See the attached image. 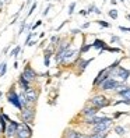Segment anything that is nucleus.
I'll return each instance as SVG.
<instances>
[{
  "instance_id": "f257e3e1",
  "label": "nucleus",
  "mask_w": 130,
  "mask_h": 138,
  "mask_svg": "<svg viewBox=\"0 0 130 138\" xmlns=\"http://www.w3.org/2000/svg\"><path fill=\"white\" fill-rule=\"evenodd\" d=\"M89 105L98 107V109H104V107H108L112 105V102L109 101V98H106L104 93H98V95H94L91 99H89Z\"/></svg>"
},
{
  "instance_id": "f03ea898",
  "label": "nucleus",
  "mask_w": 130,
  "mask_h": 138,
  "mask_svg": "<svg viewBox=\"0 0 130 138\" xmlns=\"http://www.w3.org/2000/svg\"><path fill=\"white\" fill-rule=\"evenodd\" d=\"M122 82L123 81H119V80H116V78H113V77H109L108 80H105L101 85L98 87V89H101V91H112L113 92Z\"/></svg>"
},
{
  "instance_id": "7ed1b4c3",
  "label": "nucleus",
  "mask_w": 130,
  "mask_h": 138,
  "mask_svg": "<svg viewBox=\"0 0 130 138\" xmlns=\"http://www.w3.org/2000/svg\"><path fill=\"white\" fill-rule=\"evenodd\" d=\"M109 77H112V73H111V70H109L108 67L102 68V70L97 74V77L94 78V81H92V87L95 88V89H98V87L101 85V84H102L105 80H108Z\"/></svg>"
},
{
  "instance_id": "20e7f679",
  "label": "nucleus",
  "mask_w": 130,
  "mask_h": 138,
  "mask_svg": "<svg viewBox=\"0 0 130 138\" xmlns=\"http://www.w3.org/2000/svg\"><path fill=\"white\" fill-rule=\"evenodd\" d=\"M111 73H112V77H113V78H116V80H119V81H123V82H126L129 78H130V70L124 68L123 66L116 67V68H115V70H112Z\"/></svg>"
},
{
  "instance_id": "39448f33",
  "label": "nucleus",
  "mask_w": 130,
  "mask_h": 138,
  "mask_svg": "<svg viewBox=\"0 0 130 138\" xmlns=\"http://www.w3.org/2000/svg\"><path fill=\"white\" fill-rule=\"evenodd\" d=\"M7 102H8V103H11L13 106H16L17 109H20V110L23 109V105H21V99H20V95H17L16 89H13V88L7 92Z\"/></svg>"
},
{
  "instance_id": "423d86ee",
  "label": "nucleus",
  "mask_w": 130,
  "mask_h": 138,
  "mask_svg": "<svg viewBox=\"0 0 130 138\" xmlns=\"http://www.w3.org/2000/svg\"><path fill=\"white\" fill-rule=\"evenodd\" d=\"M31 135H32V130H31V127L28 126V123L20 124V127L17 129V132H16L17 138H31Z\"/></svg>"
},
{
  "instance_id": "0eeeda50",
  "label": "nucleus",
  "mask_w": 130,
  "mask_h": 138,
  "mask_svg": "<svg viewBox=\"0 0 130 138\" xmlns=\"http://www.w3.org/2000/svg\"><path fill=\"white\" fill-rule=\"evenodd\" d=\"M34 117H35V110L31 106H27V107H23L21 109V119L24 123H32Z\"/></svg>"
},
{
  "instance_id": "6e6552de",
  "label": "nucleus",
  "mask_w": 130,
  "mask_h": 138,
  "mask_svg": "<svg viewBox=\"0 0 130 138\" xmlns=\"http://www.w3.org/2000/svg\"><path fill=\"white\" fill-rule=\"evenodd\" d=\"M112 123H113V120L98 123V124L92 126V132H105V131H109V127L112 126Z\"/></svg>"
},
{
  "instance_id": "1a4fd4ad",
  "label": "nucleus",
  "mask_w": 130,
  "mask_h": 138,
  "mask_svg": "<svg viewBox=\"0 0 130 138\" xmlns=\"http://www.w3.org/2000/svg\"><path fill=\"white\" fill-rule=\"evenodd\" d=\"M23 75L25 77L28 81H34L35 78L38 77V73L32 70V68H31V64H27L25 67H24V70H23Z\"/></svg>"
},
{
  "instance_id": "9d476101",
  "label": "nucleus",
  "mask_w": 130,
  "mask_h": 138,
  "mask_svg": "<svg viewBox=\"0 0 130 138\" xmlns=\"http://www.w3.org/2000/svg\"><path fill=\"white\" fill-rule=\"evenodd\" d=\"M20 127V124L17 121H14V120H10L8 121V124H7V129H6V135L10 138V137H13V135H16V132H17V129Z\"/></svg>"
},
{
  "instance_id": "9b49d317",
  "label": "nucleus",
  "mask_w": 130,
  "mask_h": 138,
  "mask_svg": "<svg viewBox=\"0 0 130 138\" xmlns=\"http://www.w3.org/2000/svg\"><path fill=\"white\" fill-rule=\"evenodd\" d=\"M101 110V109H98V107L95 106H92V105H87L86 107H83V110H81V115L84 117H88V116H95L98 115V112Z\"/></svg>"
},
{
  "instance_id": "f8f14e48",
  "label": "nucleus",
  "mask_w": 130,
  "mask_h": 138,
  "mask_svg": "<svg viewBox=\"0 0 130 138\" xmlns=\"http://www.w3.org/2000/svg\"><path fill=\"white\" fill-rule=\"evenodd\" d=\"M92 60H94V57H92V59H86V60L80 57L78 60L76 61V63H77V66H78V74H80V73H83L84 70H86L87 66L89 64V63H92Z\"/></svg>"
},
{
  "instance_id": "ddd939ff",
  "label": "nucleus",
  "mask_w": 130,
  "mask_h": 138,
  "mask_svg": "<svg viewBox=\"0 0 130 138\" xmlns=\"http://www.w3.org/2000/svg\"><path fill=\"white\" fill-rule=\"evenodd\" d=\"M38 91H35V89H32V88H29L28 91H25V96H27V99H28V102L29 103H35L38 101Z\"/></svg>"
},
{
  "instance_id": "4468645a",
  "label": "nucleus",
  "mask_w": 130,
  "mask_h": 138,
  "mask_svg": "<svg viewBox=\"0 0 130 138\" xmlns=\"http://www.w3.org/2000/svg\"><path fill=\"white\" fill-rule=\"evenodd\" d=\"M53 55V50L51 47L45 49V53H43V64L45 67H49V64H51V57Z\"/></svg>"
},
{
  "instance_id": "2eb2a0df",
  "label": "nucleus",
  "mask_w": 130,
  "mask_h": 138,
  "mask_svg": "<svg viewBox=\"0 0 130 138\" xmlns=\"http://www.w3.org/2000/svg\"><path fill=\"white\" fill-rule=\"evenodd\" d=\"M106 46H108V43L105 42L104 39H98V38H97L95 41L92 42V47H94V49H98V50H102V49L106 47Z\"/></svg>"
},
{
  "instance_id": "dca6fc26",
  "label": "nucleus",
  "mask_w": 130,
  "mask_h": 138,
  "mask_svg": "<svg viewBox=\"0 0 130 138\" xmlns=\"http://www.w3.org/2000/svg\"><path fill=\"white\" fill-rule=\"evenodd\" d=\"M18 82L21 84V87H23V89H24V91H28L29 88H31V87H29V82H31V81H28L27 78L23 75V73L20 74V77H18Z\"/></svg>"
},
{
  "instance_id": "f3484780",
  "label": "nucleus",
  "mask_w": 130,
  "mask_h": 138,
  "mask_svg": "<svg viewBox=\"0 0 130 138\" xmlns=\"http://www.w3.org/2000/svg\"><path fill=\"white\" fill-rule=\"evenodd\" d=\"M84 135L77 130H69L66 131V138H83Z\"/></svg>"
},
{
  "instance_id": "a211bd4d",
  "label": "nucleus",
  "mask_w": 130,
  "mask_h": 138,
  "mask_svg": "<svg viewBox=\"0 0 130 138\" xmlns=\"http://www.w3.org/2000/svg\"><path fill=\"white\" fill-rule=\"evenodd\" d=\"M104 52H109V53H122L123 50L120 47H113V46H106V47H104L102 50H99V55H102Z\"/></svg>"
},
{
  "instance_id": "6ab92c4d",
  "label": "nucleus",
  "mask_w": 130,
  "mask_h": 138,
  "mask_svg": "<svg viewBox=\"0 0 130 138\" xmlns=\"http://www.w3.org/2000/svg\"><path fill=\"white\" fill-rule=\"evenodd\" d=\"M112 105L113 106H118V105H130V99H129V98H122V99H119V101H115Z\"/></svg>"
},
{
  "instance_id": "aec40b11",
  "label": "nucleus",
  "mask_w": 130,
  "mask_h": 138,
  "mask_svg": "<svg viewBox=\"0 0 130 138\" xmlns=\"http://www.w3.org/2000/svg\"><path fill=\"white\" fill-rule=\"evenodd\" d=\"M89 49H92V43H84V45L80 47V53H81V55H84V53H87Z\"/></svg>"
},
{
  "instance_id": "412c9836",
  "label": "nucleus",
  "mask_w": 130,
  "mask_h": 138,
  "mask_svg": "<svg viewBox=\"0 0 130 138\" xmlns=\"http://www.w3.org/2000/svg\"><path fill=\"white\" fill-rule=\"evenodd\" d=\"M113 131L116 132L118 135H124V132H126V129H124L123 126H115Z\"/></svg>"
},
{
  "instance_id": "4be33fe9",
  "label": "nucleus",
  "mask_w": 130,
  "mask_h": 138,
  "mask_svg": "<svg viewBox=\"0 0 130 138\" xmlns=\"http://www.w3.org/2000/svg\"><path fill=\"white\" fill-rule=\"evenodd\" d=\"M120 63H122V59H116V60H115L113 63H111V64L108 66V68L112 71V70H115L116 67H119V64H120Z\"/></svg>"
},
{
  "instance_id": "5701e85b",
  "label": "nucleus",
  "mask_w": 130,
  "mask_h": 138,
  "mask_svg": "<svg viewBox=\"0 0 130 138\" xmlns=\"http://www.w3.org/2000/svg\"><path fill=\"white\" fill-rule=\"evenodd\" d=\"M108 16L111 17L112 20H118V16H119V13H118V10L116 8H111L108 11Z\"/></svg>"
},
{
  "instance_id": "b1692460",
  "label": "nucleus",
  "mask_w": 130,
  "mask_h": 138,
  "mask_svg": "<svg viewBox=\"0 0 130 138\" xmlns=\"http://www.w3.org/2000/svg\"><path fill=\"white\" fill-rule=\"evenodd\" d=\"M76 6H77V3H76V2H71V3L69 4V10H67V14H69V16H73V14H74Z\"/></svg>"
},
{
  "instance_id": "393cba45",
  "label": "nucleus",
  "mask_w": 130,
  "mask_h": 138,
  "mask_svg": "<svg viewBox=\"0 0 130 138\" xmlns=\"http://www.w3.org/2000/svg\"><path fill=\"white\" fill-rule=\"evenodd\" d=\"M4 120H6V119H4L3 113H0V126H2V130H3V132H6L7 124H6V121H4Z\"/></svg>"
},
{
  "instance_id": "a878e982",
  "label": "nucleus",
  "mask_w": 130,
  "mask_h": 138,
  "mask_svg": "<svg viewBox=\"0 0 130 138\" xmlns=\"http://www.w3.org/2000/svg\"><path fill=\"white\" fill-rule=\"evenodd\" d=\"M95 22L98 24L99 27H102V28H111V24L106 22V21H104V20H97Z\"/></svg>"
},
{
  "instance_id": "bb28decb",
  "label": "nucleus",
  "mask_w": 130,
  "mask_h": 138,
  "mask_svg": "<svg viewBox=\"0 0 130 138\" xmlns=\"http://www.w3.org/2000/svg\"><path fill=\"white\" fill-rule=\"evenodd\" d=\"M20 52H21V46H16V47H14L13 50H11V53H10V56H13V57H17Z\"/></svg>"
},
{
  "instance_id": "cd10ccee",
  "label": "nucleus",
  "mask_w": 130,
  "mask_h": 138,
  "mask_svg": "<svg viewBox=\"0 0 130 138\" xmlns=\"http://www.w3.org/2000/svg\"><path fill=\"white\" fill-rule=\"evenodd\" d=\"M6 71H7V63L4 61V63H2V66H0V77H3L4 74H6Z\"/></svg>"
},
{
  "instance_id": "c85d7f7f",
  "label": "nucleus",
  "mask_w": 130,
  "mask_h": 138,
  "mask_svg": "<svg viewBox=\"0 0 130 138\" xmlns=\"http://www.w3.org/2000/svg\"><path fill=\"white\" fill-rule=\"evenodd\" d=\"M95 8H97V6H95V4H89V6L87 7V13L88 14H91V13H94V11H95Z\"/></svg>"
},
{
  "instance_id": "c756f323",
  "label": "nucleus",
  "mask_w": 130,
  "mask_h": 138,
  "mask_svg": "<svg viewBox=\"0 0 130 138\" xmlns=\"http://www.w3.org/2000/svg\"><path fill=\"white\" fill-rule=\"evenodd\" d=\"M111 43H120V38L116 35H111Z\"/></svg>"
},
{
  "instance_id": "7c9ffc66",
  "label": "nucleus",
  "mask_w": 130,
  "mask_h": 138,
  "mask_svg": "<svg viewBox=\"0 0 130 138\" xmlns=\"http://www.w3.org/2000/svg\"><path fill=\"white\" fill-rule=\"evenodd\" d=\"M123 115H127L126 112H115L113 113V119H118V117H120V116H123Z\"/></svg>"
},
{
  "instance_id": "2f4dec72",
  "label": "nucleus",
  "mask_w": 130,
  "mask_h": 138,
  "mask_svg": "<svg viewBox=\"0 0 130 138\" xmlns=\"http://www.w3.org/2000/svg\"><path fill=\"white\" fill-rule=\"evenodd\" d=\"M119 31H122V32H130V27H123V25H119Z\"/></svg>"
},
{
  "instance_id": "473e14b6",
  "label": "nucleus",
  "mask_w": 130,
  "mask_h": 138,
  "mask_svg": "<svg viewBox=\"0 0 130 138\" xmlns=\"http://www.w3.org/2000/svg\"><path fill=\"white\" fill-rule=\"evenodd\" d=\"M51 8H52V4H49V6L42 11V16H43V17H45V16H48V13H49V10H51Z\"/></svg>"
},
{
  "instance_id": "72a5a7b5",
  "label": "nucleus",
  "mask_w": 130,
  "mask_h": 138,
  "mask_svg": "<svg viewBox=\"0 0 130 138\" xmlns=\"http://www.w3.org/2000/svg\"><path fill=\"white\" fill-rule=\"evenodd\" d=\"M37 8V2H34V4L31 6V8H29V11H28V16H31V14L34 13V10Z\"/></svg>"
},
{
  "instance_id": "f704fd0d",
  "label": "nucleus",
  "mask_w": 130,
  "mask_h": 138,
  "mask_svg": "<svg viewBox=\"0 0 130 138\" xmlns=\"http://www.w3.org/2000/svg\"><path fill=\"white\" fill-rule=\"evenodd\" d=\"M70 32H71V35H77V34H81V28H74V29H71V31H70Z\"/></svg>"
},
{
  "instance_id": "c9c22d12",
  "label": "nucleus",
  "mask_w": 130,
  "mask_h": 138,
  "mask_svg": "<svg viewBox=\"0 0 130 138\" xmlns=\"http://www.w3.org/2000/svg\"><path fill=\"white\" fill-rule=\"evenodd\" d=\"M89 25H91V22L88 21V22H84V24H83V25L80 27V28H81V29H87V28H89Z\"/></svg>"
},
{
  "instance_id": "e433bc0d",
  "label": "nucleus",
  "mask_w": 130,
  "mask_h": 138,
  "mask_svg": "<svg viewBox=\"0 0 130 138\" xmlns=\"http://www.w3.org/2000/svg\"><path fill=\"white\" fill-rule=\"evenodd\" d=\"M80 16H88V13H87V10H80L78 11Z\"/></svg>"
},
{
  "instance_id": "4c0bfd02",
  "label": "nucleus",
  "mask_w": 130,
  "mask_h": 138,
  "mask_svg": "<svg viewBox=\"0 0 130 138\" xmlns=\"http://www.w3.org/2000/svg\"><path fill=\"white\" fill-rule=\"evenodd\" d=\"M94 13H95V14H98V16H101V14H102V11H101V8H95V11H94Z\"/></svg>"
},
{
  "instance_id": "58836bf2",
  "label": "nucleus",
  "mask_w": 130,
  "mask_h": 138,
  "mask_svg": "<svg viewBox=\"0 0 130 138\" xmlns=\"http://www.w3.org/2000/svg\"><path fill=\"white\" fill-rule=\"evenodd\" d=\"M111 4H112V6H116V4H118V0H111Z\"/></svg>"
},
{
  "instance_id": "ea45409f",
  "label": "nucleus",
  "mask_w": 130,
  "mask_h": 138,
  "mask_svg": "<svg viewBox=\"0 0 130 138\" xmlns=\"http://www.w3.org/2000/svg\"><path fill=\"white\" fill-rule=\"evenodd\" d=\"M35 43H37V42H35V41H31V42H29V43H28V45H27V46H34V45H35Z\"/></svg>"
},
{
  "instance_id": "a19ab883",
  "label": "nucleus",
  "mask_w": 130,
  "mask_h": 138,
  "mask_svg": "<svg viewBox=\"0 0 130 138\" xmlns=\"http://www.w3.org/2000/svg\"><path fill=\"white\" fill-rule=\"evenodd\" d=\"M8 47H10V46H7V47H4V50H3V53H7V52H8Z\"/></svg>"
},
{
  "instance_id": "79ce46f5",
  "label": "nucleus",
  "mask_w": 130,
  "mask_h": 138,
  "mask_svg": "<svg viewBox=\"0 0 130 138\" xmlns=\"http://www.w3.org/2000/svg\"><path fill=\"white\" fill-rule=\"evenodd\" d=\"M126 18H127L129 21H130V14H126Z\"/></svg>"
},
{
  "instance_id": "37998d69",
  "label": "nucleus",
  "mask_w": 130,
  "mask_h": 138,
  "mask_svg": "<svg viewBox=\"0 0 130 138\" xmlns=\"http://www.w3.org/2000/svg\"><path fill=\"white\" fill-rule=\"evenodd\" d=\"M118 2H120V3H124V2H126V0H118Z\"/></svg>"
},
{
  "instance_id": "c03bdc74",
  "label": "nucleus",
  "mask_w": 130,
  "mask_h": 138,
  "mask_svg": "<svg viewBox=\"0 0 130 138\" xmlns=\"http://www.w3.org/2000/svg\"><path fill=\"white\" fill-rule=\"evenodd\" d=\"M2 132H3V130H2V126H0V134H2Z\"/></svg>"
},
{
  "instance_id": "a18cd8bd",
  "label": "nucleus",
  "mask_w": 130,
  "mask_h": 138,
  "mask_svg": "<svg viewBox=\"0 0 130 138\" xmlns=\"http://www.w3.org/2000/svg\"><path fill=\"white\" fill-rule=\"evenodd\" d=\"M83 138H89V135H84Z\"/></svg>"
},
{
  "instance_id": "49530a36",
  "label": "nucleus",
  "mask_w": 130,
  "mask_h": 138,
  "mask_svg": "<svg viewBox=\"0 0 130 138\" xmlns=\"http://www.w3.org/2000/svg\"><path fill=\"white\" fill-rule=\"evenodd\" d=\"M27 3H32V0H27Z\"/></svg>"
},
{
  "instance_id": "de8ad7c7",
  "label": "nucleus",
  "mask_w": 130,
  "mask_h": 138,
  "mask_svg": "<svg viewBox=\"0 0 130 138\" xmlns=\"http://www.w3.org/2000/svg\"><path fill=\"white\" fill-rule=\"evenodd\" d=\"M2 95H3V93H2V91H0V98H2Z\"/></svg>"
},
{
  "instance_id": "09e8293b",
  "label": "nucleus",
  "mask_w": 130,
  "mask_h": 138,
  "mask_svg": "<svg viewBox=\"0 0 130 138\" xmlns=\"http://www.w3.org/2000/svg\"><path fill=\"white\" fill-rule=\"evenodd\" d=\"M4 2H8V0H4Z\"/></svg>"
},
{
  "instance_id": "8fccbe9b",
  "label": "nucleus",
  "mask_w": 130,
  "mask_h": 138,
  "mask_svg": "<svg viewBox=\"0 0 130 138\" xmlns=\"http://www.w3.org/2000/svg\"><path fill=\"white\" fill-rule=\"evenodd\" d=\"M48 2H51V0H48Z\"/></svg>"
},
{
  "instance_id": "3c124183",
  "label": "nucleus",
  "mask_w": 130,
  "mask_h": 138,
  "mask_svg": "<svg viewBox=\"0 0 130 138\" xmlns=\"http://www.w3.org/2000/svg\"><path fill=\"white\" fill-rule=\"evenodd\" d=\"M104 2H105V0H104Z\"/></svg>"
}]
</instances>
